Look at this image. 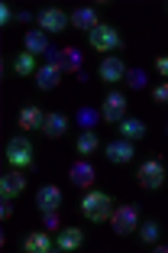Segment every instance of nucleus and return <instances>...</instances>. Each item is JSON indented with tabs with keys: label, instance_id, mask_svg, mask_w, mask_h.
<instances>
[{
	"label": "nucleus",
	"instance_id": "nucleus-1",
	"mask_svg": "<svg viewBox=\"0 0 168 253\" xmlns=\"http://www.w3.org/2000/svg\"><path fill=\"white\" fill-rule=\"evenodd\" d=\"M81 214L88 217V221H94V224L107 221V217L113 214V198H110L107 192H88L84 201H81Z\"/></svg>",
	"mask_w": 168,
	"mask_h": 253
},
{
	"label": "nucleus",
	"instance_id": "nucleus-2",
	"mask_svg": "<svg viewBox=\"0 0 168 253\" xmlns=\"http://www.w3.org/2000/svg\"><path fill=\"white\" fill-rule=\"evenodd\" d=\"M91 45H94L97 52H120L123 49V36H120L113 26H107V23H97L94 30L88 33Z\"/></svg>",
	"mask_w": 168,
	"mask_h": 253
},
{
	"label": "nucleus",
	"instance_id": "nucleus-3",
	"mask_svg": "<svg viewBox=\"0 0 168 253\" xmlns=\"http://www.w3.org/2000/svg\"><path fill=\"white\" fill-rule=\"evenodd\" d=\"M7 163L13 166V169H30V166L36 163V156H33V143L26 140V136H13V140L7 143Z\"/></svg>",
	"mask_w": 168,
	"mask_h": 253
},
{
	"label": "nucleus",
	"instance_id": "nucleus-4",
	"mask_svg": "<svg viewBox=\"0 0 168 253\" xmlns=\"http://www.w3.org/2000/svg\"><path fill=\"white\" fill-rule=\"evenodd\" d=\"M110 224H113V231H117L120 237L139 231V211H136V205H120V208L110 214Z\"/></svg>",
	"mask_w": 168,
	"mask_h": 253
},
{
	"label": "nucleus",
	"instance_id": "nucleus-5",
	"mask_svg": "<svg viewBox=\"0 0 168 253\" xmlns=\"http://www.w3.org/2000/svg\"><path fill=\"white\" fill-rule=\"evenodd\" d=\"M136 179L142 188H162V182H165V166L159 163V159H146V163L139 166Z\"/></svg>",
	"mask_w": 168,
	"mask_h": 253
},
{
	"label": "nucleus",
	"instance_id": "nucleus-6",
	"mask_svg": "<svg viewBox=\"0 0 168 253\" xmlns=\"http://www.w3.org/2000/svg\"><path fill=\"white\" fill-rule=\"evenodd\" d=\"M49 65H55L62 75L65 72H81V52L78 49H49Z\"/></svg>",
	"mask_w": 168,
	"mask_h": 253
},
{
	"label": "nucleus",
	"instance_id": "nucleus-7",
	"mask_svg": "<svg viewBox=\"0 0 168 253\" xmlns=\"http://www.w3.org/2000/svg\"><path fill=\"white\" fill-rule=\"evenodd\" d=\"M101 117H103V120H110V124H120V120L126 117V97L120 94V91H113V94L103 97Z\"/></svg>",
	"mask_w": 168,
	"mask_h": 253
},
{
	"label": "nucleus",
	"instance_id": "nucleus-8",
	"mask_svg": "<svg viewBox=\"0 0 168 253\" xmlns=\"http://www.w3.org/2000/svg\"><path fill=\"white\" fill-rule=\"evenodd\" d=\"M68 23H71V16H65V10L49 7V10L39 13V30H42V33H62Z\"/></svg>",
	"mask_w": 168,
	"mask_h": 253
},
{
	"label": "nucleus",
	"instance_id": "nucleus-9",
	"mask_svg": "<svg viewBox=\"0 0 168 253\" xmlns=\"http://www.w3.org/2000/svg\"><path fill=\"white\" fill-rule=\"evenodd\" d=\"M126 72H130V68L123 65V59H120V55H107V59L101 62V78H103L107 84L126 82Z\"/></svg>",
	"mask_w": 168,
	"mask_h": 253
},
{
	"label": "nucleus",
	"instance_id": "nucleus-10",
	"mask_svg": "<svg viewBox=\"0 0 168 253\" xmlns=\"http://www.w3.org/2000/svg\"><path fill=\"white\" fill-rule=\"evenodd\" d=\"M68 175H71V182H74V185H81V188H91V185H94V179H97L94 166H91L88 159H78V163L68 169Z\"/></svg>",
	"mask_w": 168,
	"mask_h": 253
},
{
	"label": "nucleus",
	"instance_id": "nucleus-11",
	"mask_svg": "<svg viewBox=\"0 0 168 253\" xmlns=\"http://www.w3.org/2000/svg\"><path fill=\"white\" fill-rule=\"evenodd\" d=\"M59 205H62V192L55 185H42L36 192V208L39 211H59Z\"/></svg>",
	"mask_w": 168,
	"mask_h": 253
},
{
	"label": "nucleus",
	"instance_id": "nucleus-12",
	"mask_svg": "<svg viewBox=\"0 0 168 253\" xmlns=\"http://www.w3.org/2000/svg\"><path fill=\"white\" fill-rule=\"evenodd\" d=\"M65 130H68V117L65 114H45V124H42V133L49 136V140H59V136H65Z\"/></svg>",
	"mask_w": 168,
	"mask_h": 253
},
{
	"label": "nucleus",
	"instance_id": "nucleus-13",
	"mask_svg": "<svg viewBox=\"0 0 168 253\" xmlns=\"http://www.w3.org/2000/svg\"><path fill=\"white\" fill-rule=\"evenodd\" d=\"M81 244H84V231H78V227H65V231L59 234V240H55V247H59L62 253H68V250H78Z\"/></svg>",
	"mask_w": 168,
	"mask_h": 253
},
{
	"label": "nucleus",
	"instance_id": "nucleus-14",
	"mask_svg": "<svg viewBox=\"0 0 168 253\" xmlns=\"http://www.w3.org/2000/svg\"><path fill=\"white\" fill-rule=\"evenodd\" d=\"M107 159H110V163H120V166L130 163V159H133V143L130 140H113L107 146Z\"/></svg>",
	"mask_w": 168,
	"mask_h": 253
},
{
	"label": "nucleus",
	"instance_id": "nucleus-15",
	"mask_svg": "<svg viewBox=\"0 0 168 253\" xmlns=\"http://www.w3.org/2000/svg\"><path fill=\"white\" fill-rule=\"evenodd\" d=\"M120 136H123V140H142V136H146V124H142V120H136V117H123L120 120Z\"/></svg>",
	"mask_w": 168,
	"mask_h": 253
},
{
	"label": "nucleus",
	"instance_id": "nucleus-16",
	"mask_svg": "<svg viewBox=\"0 0 168 253\" xmlns=\"http://www.w3.org/2000/svg\"><path fill=\"white\" fill-rule=\"evenodd\" d=\"M23 188H26V179H23L20 172H7V175L0 179V192H3V198H16Z\"/></svg>",
	"mask_w": 168,
	"mask_h": 253
},
{
	"label": "nucleus",
	"instance_id": "nucleus-17",
	"mask_svg": "<svg viewBox=\"0 0 168 253\" xmlns=\"http://www.w3.org/2000/svg\"><path fill=\"white\" fill-rule=\"evenodd\" d=\"M59 82H62V72H59L55 65H42V68L36 72V84H39L42 91H52V88H59Z\"/></svg>",
	"mask_w": 168,
	"mask_h": 253
},
{
	"label": "nucleus",
	"instance_id": "nucleus-18",
	"mask_svg": "<svg viewBox=\"0 0 168 253\" xmlns=\"http://www.w3.org/2000/svg\"><path fill=\"white\" fill-rule=\"evenodd\" d=\"M49 39H45V33L42 30H30L26 33V52H33V55H49Z\"/></svg>",
	"mask_w": 168,
	"mask_h": 253
},
{
	"label": "nucleus",
	"instance_id": "nucleus-19",
	"mask_svg": "<svg viewBox=\"0 0 168 253\" xmlns=\"http://www.w3.org/2000/svg\"><path fill=\"white\" fill-rule=\"evenodd\" d=\"M71 26H78V30H84V33H91L97 26V10H91V7H78L71 13Z\"/></svg>",
	"mask_w": 168,
	"mask_h": 253
},
{
	"label": "nucleus",
	"instance_id": "nucleus-20",
	"mask_svg": "<svg viewBox=\"0 0 168 253\" xmlns=\"http://www.w3.org/2000/svg\"><path fill=\"white\" fill-rule=\"evenodd\" d=\"M23 247H26L30 253H49L55 244L49 240V234H45V231H33L30 237H26V244H23Z\"/></svg>",
	"mask_w": 168,
	"mask_h": 253
},
{
	"label": "nucleus",
	"instance_id": "nucleus-21",
	"mask_svg": "<svg viewBox=\"0 0 168 253\" xmlns=\"http://www.w3.org/2000/svg\"><path fill=\"white\" fill-rule=\"evenodd\" d=\"M42 124H45V114L39 111V107H23L20 111V126L23 130H39Z\"/></svg>",
	"mask_w": 168,
	"mask_h": 253
},
{
	"label": "nucleus",
	"instance_id": "nucleus-22",
	"mask_svg": "<svg viewBox=\"0 0 168 253\" xmlns=\"http://www.w3.org/2000/svg\"><path fill=\"white\" fill-rule=\"evenodd\" d=\"M97 146H101V140H97L94 130H84V133L78 136V143H74V149H78V156H81V159H88Z\"/></svg>",
	"mask_w": 168,
	"mask_h": 253
},
{
	"label": "nucleus",
	"instance_id": "nucleus-23",
	"mask_svg": "<svg viewBox=\"0 0 168 253\" xmlns=\"http://www.w3.org/2000/svg\"><path fill=\"white\" fill-rule=\"evenodd\" d=\"M13 68H16V75H36L39 72L36 55H33V52H20V55H16V62H13Z\"/></svg>",
	"mask_w": 168,
	"mask_h": 253
},
{
	"label": "nucleus",
	"instance_id": "nucleus-24",
	"mask_svg": "<svg viewBox=\"0 0 168 253\" xmlns=\"http://www.w3.org/2000/svg\"><path fill=\"white\" fill-rule=\"evenodd\" d=\"M146 82H149V75L142 72V68H130V72H126V84H130V88H146Z\"/></svg>",
	"mask_w": 168,
	"mask_h": 253
},
{
	"label": "nucleus",
	"instance_id": "nucleus-25",
	"mask_svg": "<svg viewBox=\"0 0 168 253\" xmlns=\"http://www.w3.org/2000/svg\"><path fill=\"white\" fill-rule=\"evenodd\" d=\"M139 234H142V240H146V244H155V240H159V224H155V221H146L142 227H139Z\"/></svg>",
	"mask_w": 168,
	"mask_h": 253
},
{
	"label": "nucleus",
	"instance_id": "nucleus-26",
	"mask_svg": "<svg viewBox=\"0 0 168 253\" xmlns=\"http://www.w3.org/2000/svg\"><path fill=\"white\" fill-rule=\"evenodd\" d=\"M78 124L84 126V130H91V126L97 124V111H91V107H81V111H78Z\"/></svg>",
	"mask_w": 168,
	"mask_h": 253
},
{
	"label": "nucleus",
	"instance_id": "nucleus-27",
	"mask_svg": "<svg viewBox=\"0 0 168 253\" xmlns=\"http://www.w3.org/2000/svg\"><path fill=\"white\" fill-rule=\"evenodd\" d=\"M152 101H155V104H168V82H162L159 88L152 91Z\"/></svg>",
	"mask_w": 168,
	"mask_h": 253
},
{
	"label": "nucleus",
	"instance_id": "nucleus-28",
	"mask_svg": "<svg viewBox=\"0 0 168 253\" xmlns=\"http://www.w3.org/2000/svg\"><path fill=\"white\" fill-rule=\"evenodd\" d=\"M42 224L49 231H55V227H59V214H55V211H42Z\"/></svg>",
	"mask_w": 168,
	"mask_h": 253
},
{
	"label": "nucleus",
	"instance_id": "nucleus-29",
	"mask_svg": "<svg viewBox=\"0 0 168 253\" xmlns=\"http://www.w3.org/2000/svg\"><path fill=\"white\" fill-rule=\"evenodd\" d=\"M10 214H13V198H3V205H0V217L7 221Z\"/></svg>",
	"mask_w": 168,
	"mask_h": 253
},
{
	"label": "nucleus",
	"instance_id": "nucleus-30",
	"mask_svg": "<svg viewBox=\"0 0 168 253\" xmlns=\"http://www.w3.org/2000/svg\"><path fill=\"white\" fill-rule=\"evenodd\" d=\"M10 20H13V13H10V7L3 3V7H0V23H3V26H10Z\"/></svg>",
	"mask_w": 168,
	"mask_h": 253
},
{
	"label": "nucleus",
	"instance_id": "nucleus-31",
	"mask_svg": "<svg viewBox=\"0 0 168 253\" xmlns=\"http://www.w3.org/2000/svg\"><path fill=\"white\" fill-rule=\"evenodd\" d=\"M159 72L165 75V82H168V55H162V59H159Z\"/></svg>",
	"mask_w": 168,
	"mask_h": 253
},
{
	"label": "nucleus",
	"instance_id": "nucleus-32",
	"mask_svg": "<svg viewBox=\"0 0 168 253\" xmlns=\"http://www.w3.org/2000/svg\"><path fill=\"white\" fill-rule=\"evenodd\" d=\"M155 250H159V253H168V244H159V247H155Z\"/></svg>",
	"mask_w": 168,
	"mask_h": 253
},
{
	"label": "nucleus",
	"instance_id": "nucleus-33",
	"mask_svg": "<svg viewBox=\"0 0 168 253\" xmlns=\"http://www.w3.org/2000/svg\"><path fill=\"white\" fill-rule=\"evenodd\" d=\"M165 133H168V126H165Z\"/></svg>",
	"mask_w": 168,
	"mask_h": 253
}]
</instances>
